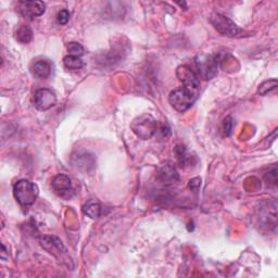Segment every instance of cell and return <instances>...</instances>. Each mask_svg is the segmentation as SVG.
<instances>
[{"label":"cell","instance_id":"20","mask_svg":"<svg viewBox=\"0 0 278 278\" xmlns=\"http://www.w3.org/2000/svg\"><path fill=\"white\" fill-rule=\"evenodd\" d=\"M232 126H234V122H232V118L230 116H227L223 121V130H224V134L226 136L230 135Z\"/></svg>","mask_w":278,"mask_h":278},{"label":"cell","instance_id":"6","mask_svg":"<svg viewBox=\"0 0 278 278\" xmlns=\"http://www.w3.org/2000/svg\"><path fill=\"white\" fill-rule=\"evenodd\" d=\"M176 76L185 88L194 90V92H198V89L200 88V77L190 66H178L176 70Z\"/></svg>","mask_w":278,"mask_h":278},{"label":"cell","instance_id":"14","mask_svg":"<svg viewBox=\"0 0 278 278\" xmlns=\"http://www.w3.org/2000/svg\"><path fill=\"white\" fill-rule=\"evenodd\" d=\"M16 41L21 44H28L33 38V31L30 26L21 25L16 31Z\"/></svg>","mask_w":278,"mask_h":278},{"label":"cell","instance_id":"17","mask_svg":"<svg viewBox=\"0 0 278 278\" xmlns=\"http://www.w3.org/2000/svg\"><path fill=\"white\" fill-rule=\"evenodd\" d=\"M67 51L70 53V56H81L84 55V48L81 44H78L76 42H72L67 45Z\"/></svg>","mask_w":278,"mask_h":278},{"label":"cell","instance_id":"3","mask_svg":"<svg viewBox=\"0 0 278 278\" xmlns=\"http://www.w3.org/2000/svg\"><path fill=\"white\" fill-rule=\"evenodd\" d=\"M130 127L137 137L147 140L157 133L159 125L153 116L150 114H143L135 118Z\"/></svg>","mask_w":278,"mask_h":278},{"label":"cell","instance_id":"13","mask_svg":"<svg viewBox=\"0 0 278 278\" xmlns=\"http://www.w3.org/2000/svg\"><path fill=\"white\" fill-rule=\"evenodd\" d=\"M83 211L85 214L88 215L90 219L96 220L101 215V206L96 201H88L83 207Z\"/></svg>","mask_w":278,"mask_h":278},{"label":"cell","instance_id":"5","mask_svg":"<svg viewBox=\"0 0 278 278\" xmlns=\"http://www.w3.org/2000/svg\"><path fill=\"white\" fill-rule=\"evenodd\" d=\"M219 56H199L198 61H196L197 67L199 70V74L203 76L206 79L213 78L218 73L219 67Z\"/></svg>","mask_w":278,"mask_h":278},{"label":"cell","instance_id":"19","mask_svg":"<svg viewBox=\"0 0 278 278\" xmlns=\"http://www.w3.org/2000/svg\"><path fill=\"white\" fill-rule=\"evenodd\" d=\"M70 20V12L67 10H61L60 12L58 13V16H56V21L58 23L61 25H65L67 22Z\"/></svg>","mask_w":278,"mask_h":278},{"label":"cell","instance_id":"2","mask_svg":"<svg viewBox=\"0 0 278 278\" xmlns=\"http://www.w3.org/2000/svg\"><path fill=\"white\" fill-rule=\"evenodd\" d=\"M197 99V92L190 90L188 88L180 87L173 90L169 94L168 101L175 110L180 113H184L191 108Z\"/></svg>","mask_w":278,"mask_h":278},{"label":"cell","instance_id":"12","mask_svg":"<svg viewBox=\"0 0 278 278\" xmlns=\"http://www.w3.org/2000/svg\"><path fill=\"white\" fill-rule=\"evenodd\" d=\"M33 74L37 78H48L51 74V64L46 60L36 61L33 65Z\"/></svg>","mask_w":278,"mask_h":278},{"label":"cell","instance_id":"1","mask_svg":"<svg viewBox=\"0 0 278 278\" xmlns=\"http://www.w3.org/2000/svg\"><path fill=\"white\" fill-rule=\"evenodd\" d=\"M38 187L30 180L21 179L13 186V195L21 206L28 207L36 201L38 197Z\"/></svg>","mask_w":278,"mask_h":278},{"label":"cell","instance_id":"18","mask_svg":"<svg viewBox=\"0 0 278 278\" xmlns=\"http://www.w3.org/2000/svg\"><path fill=\"white\" fill-rule=\"evenodd\" d=\"M272 85H277V81H276L275 78L274 79H271V81H266L263 84H261L259 89H258V93L260 95H262V96L269 94L270 92H272V89L269 88V86H272Z\"/></svg>","mask_w":278,"mask_h":278},{"label":"cell","instance_id":"22","mask_svg":"<svg viewBox=\"0 0 278 278\" xmlns=\"http://www.w3.org/2000/svg\"><path fill=\"white\" fill-rule=\"evenodd\" d=\"M200 185H201V179H199V178H194L189 181V187L191 190L197 191L198 188L200 187Z\"/></svg>","mask_w":278,"mask_h":278},{"label":"cell","instance_id":"4","mask_svg":"<svg viewBox=\"0 0 278 278\" xmlns=\"http://www.w3.org/2000/svg\"><path fill=\"white\" fill-rule=\"evenodd\" d=\"M210 22L214 26L215 30L224 36L228 37H237L238 35L243 33L241 28L235 24L230 19L220 13H213L210 16Z\"/></svg>","mask_w":278,"mask_h":278},{"label":"cell","instance_id":"11","mask_svg":"<svg viewBox=\"0 0 278 278\" xmlns=\"http://www.w3.org/2000/svg\"><path fill=\"white\" fill-rule=\"evenodd\" d=\"M42 246L48 250L50 253H54L56 255V252L58 253H65L66 250L63 246L62 241H60L58 238L51 237V236H44L42 238Z\"/></svg>","mask_w":278,"mask_h":278},{"label":"cell","instance_id":"7","mask_svg":"<svg viewBox=\"0 0 278 278\" xmlns=\"http://www.w3.org/2000/svg\"><path fill=\"white\" fill-rule=\"evenodd\" d=\"M34 104L38 110L47 111L56 104V96L51 89L41 88L34 95Z\"/></svg>","mask_w":278,"mask_h":278},{"label":"cell","instance_id":"15","mask_svg":"<svg viewBox=\"0 0 278 278\" xmlns=\"http://www.w3.org/2000/svg\"><path fill=\"white\" fill-rule=\"evenodd\" d=\"M63 63L66 69L69 70H81L84 65V62L79 56H74L70 55L64 56Z\"/></svg>","mask_w":278,"mask_h":278},{"label":"cell","instance_id":"16","mask_svg":"<svg viewBox=\"0 0 278 278\" xmlns=\"http://www.w3.org/2000/svg\"><path fill=\"white\" fill-rule=\"evenodd\" d=\"M175 155H176L177 161L181 167L188 166L191 161V157L187 153L186 148L184 146H176L175 147Z\"/></svg>","mask_w":278,"mask_h":278},{"label":"cell","instance_id":"9","mask_svg":"<svg viewBox=\"0 0 278 278\" xmlns=\"http://www.w3.org/2000/svg\"><path fill=\"white\" fill-rule=\"evenodd\" d=\"M54 190L62 198H71L73 195L71 179L65 174H58L53 179Z\"/></svg>","mask_w":278,"mask_h":278},{"label":"cell","instance_id":"8","mask_svg":"<svg viewBox=\"0 0 278 278\" xmlns=\"http://www.w3.org/2000/svg\"><path fill=\"white\" fill-rule=\"evenodd\" d=\"M20 13L27 19H34L45 13L46 4L43 1H20L18 4Z\"/></svg>","mask_w":278,"mask_h":278},{"label":"cell","instance_id":"21","mask_svg":"<svg viewBox=\"0 0 278 278\" xmlns=\"http://www.w3.org/2000/svg\"><path fill=\"white\" fill-rule=\"evenodd\" d=\"M265 179H266V181H268L269 185L276 186L277 185V168L274 167L273 171H271L270 173L266 174Z\"/></svg>","mask_w":278,"mask_h":278},{"label":"cell","instance_id":"10","mask_svg":"<svg viewBox=\"0 0 278 278\" xmlns=\"http://www.w3.org/2000/svg\"><path fill=\"white\" fill-rule=\"evenodd\" d=\"M158 179L161 181L163 185H173L177 183L179 180V175L175 167H173L171 164H167L163 167L160 168V171L158 173Z\"/></svg>","mask_w":278,"mask_h":278}]
</instances>
